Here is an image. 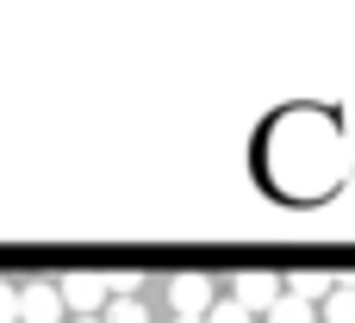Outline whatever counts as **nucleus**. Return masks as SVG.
<instances>
[{
  "mask_svg": "<svg viewBox=\"0 0 355 323\" xmlns=\"http://www.w3.org/2000/svg\"><path fill=\"white\" fill-rule=\"evenodd\" d=\"M56 299H62V311H75V317H94V311L106 305V280H100V274H69V280L56 286Z\"/></svg>",
  "mask_w": 355,
  "mask_h": 323,
  "instance_id": "1",
  "label": "nucleus"
},
{
  "mask_svg": "<svg viewBox=\"0 0 355 323\" xmlns=\"http://www.w3.org/2000/svg\"><path fill=\"white\" fill-rule=\"evenodd\" d=\"M281 293H287V286H281L275 274H262V268H256V274H237V293H231V305L256 317V311H268V305H275Z\"/></svg>",
  "mask_w": 355,
  "mask_h": 323,
  "instance_id": "2",
  "label": "nucleus"
},
{
  "mask_svg": "<svg viewBox=\"0 0 355 323\" xmlns=\"http://www.w3.org/2000/svg\"><path fill=\"white\" fill-rule=\"evenodd\" d=\"M56 317H62L56 280H31V286H19V323H56Z\"/></svg>",
  "mask_w": 355,
  "mask_h": 323,
  "instance_id": "3",
  "label": "nucleus"
},
{
  "mask_svg": "<svg viewBox=\"0 0 355 323\" xmlns=\"http://www.w3.org/2000/svg\"><path fill=\"white\" fill-rule=\"evenodd\" d=\"M168 305H175V317H206L212 311V280L206 274H181L168 286Z\"/></svg>",
  "mask_w": 355,
  "mask_h": 323,
  "instance_id": "4",
  "label": "nucleus"
},
{
  "mask_svg": "<svg viewBox=\"0 0 355 323\" xmlns=\"http://www.w3.org/2000/svg\"><path fill=\"white\" fill-rule=\"evenodd\" d=\"M281 286H287L293 299H306V305H324V299L337 293V280H331V274H318V268H300V274H293V280H281Z\"/></svg>",
  "mask_w": 355,
  "mask_h": 323,
  "instance_id": "5",
  "label": "nucleus"
},
{
  "mask_svg": "<svg viewBox=\"0 0 355 323\" xmlns=\"http://www.w3.org/2000/svg\"><path fill=\"white\" fill-rule=\"evenodd\" d=\"M268 323H318V305H306V299H293V293H281L268 311H262Z\"/></svg>",
  "mask_w": 355,
  "mask_h": 323,
  "instance_id": "6",
  "label": "nucleus"
},
{
  "mask_svg": "<svg viewBox=\"0 0 355 323\" xmlns=\"http://www.w3.org/2000/svg\"><path fill=\"white\" fill-rule=\"evenodd\" d=\"M318 323H355V286H337V293L318 305Z\"/></svg>",
  "mask_w": 355,
  "mask_h": 323,
  "instance_id": "7",
  "label": "nucleus"
},
{
  "mask_svg": "<svg viewBox=\"0 0 355 323\" xmlns=\"http://www.w3.org/2000/svg\"><path fill=\"white\" fill-rule=\"evenodd\" d=\"M100 323H150V317H144V305H137V299H112Z\"/></svg>",
  "mask_w": 355,
  "mask_h": 323,
  "instance_id": "8",
  "label": "nucleus"
},
{
  "mask_svg": "<svg viewBox=\"0 0 355 323\" xmlns=\"http://www.w3.org/2000/svg\"><path fill=\"white\" fill-rule=\"evenodd\" d=\"M100 280H106V293H119V299L137 293V274H131V268H112V274H100Z\"/></svg>",
  "mask_w": 355,
  "mask_h": 323,
  "instance_id": "9",
  "label": "nucleus"
},
{
  "mask_svg": "<svg viewBox=\"0 0 355 323\" xmlns=\"http://www.w3.org/2000/svg\"><path fill=\"white\" fill-rule=\"evenodd\" d=\"M206 323H250V311H237V305L225 299V305H212V311H206Z\"/></svg>",
  "mask_w": 355,
  "mask_h": 323,
  "instance_id": "10",
  "label": "nucleus"
},
{
  "mask_svg": "<svg viewBox=\"0 0 355 323\" xmlns=\"http://www.w3.org/2000/svg\"><path fill=\"white\" fill-rule=\"evenodd\" d=\"M0 323H19V293L0 280Z\"/></svg>",
  "mask_w": 355,
  "mask_h": 323,
  "instance_id": "11",
  "label": "nucleus"
},
{
  "mask_svg": "<svg viewBox=\"0 0 355 323\" xmlns=\"http://www.w3.org/2000/svg\"><path fill=\"white\" fill-rule=\"evenodd\" d=\"M175 323H206V317H175Z\"/></svg>",
  "mask_w": 355,
  "mask_h": 323,
  "instance_id": "12",
  "label": "nucleus"
},
{
  "mask_svg": "<svg viewBox=\"0 0 355 323\" xmlns=\"http://www.w3.org/2000/svg\"><path fill=\"white\" fill-rule=\"evenodd\" d=\"M75 323H100V317H75Z\"/></svg>",
  "mask_w": 355,
  "mask_h": 323,
  "instance_id": "13",
  "label": "nucleus"
}]
</instances>
